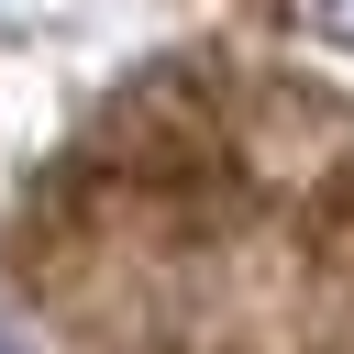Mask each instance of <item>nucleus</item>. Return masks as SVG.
Listing matches in <instances>:
<instances>
[{
    "label": "nucleus",
    "instance_id": "1",
    "mask_svg": "<svg viewBox=\"0 0 354 354\" xmlns=\"http://www.w3.org/2000/svg\"><path fill=\"white\" fill-rule=\"evenodd\" d=\"M310 33H332V44H354V0H288Z\"/></svg>",
    "mask_w": 354,
    "mask_h": 354
}]
</instances>
